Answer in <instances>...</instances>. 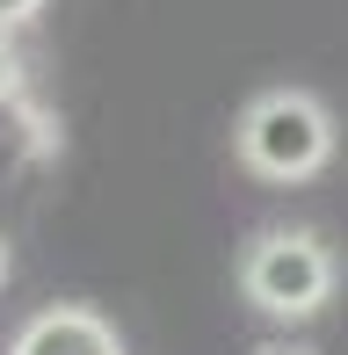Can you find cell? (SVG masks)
<instances>
[{
    "instance_id": "cell-6",
    "label": "cell",
    "mask_w": 348,
    "mask_h": 355,
    "mask_svg": "<svg viewBox=\"0 0 348 355\" xmlns=\"http://www.w3.org/2000/svg\"><path fill=\"white\" fill-rule=\"evenodd\" d=\"M254 355H320V348H305V341H261Z\"/></svg>"
},
{
    "instance_id": "cell-1",
    "label": "cell",
    "mask_w": 348,
    "mask_h": 355,
    "mask_svg": "<svg viewBox=\"0 0 348 355\" xmlns=\"http://www.w3.org/2000/svg\"><path fill=\"white\" fill-rule=\"evenodd\" d=\"M334 153V116L297 87H268L240 116V159L261 182H312Z\"/></svg>"
},
{
    "instance_id": "cell-7",
    "label": "cell",
    "mask_w": 348,
    "mask_h": 355,
    "mask_svg": "<svg viewBox=\"0 0 348 355\" xmlns=\"http://www.w3.org/2000/svg\"><path fill=\"white\" fill-rule=\"evenodd\" d=\"M0 283H8V239H0Z\"/></svg>"
},
{
    "instance_id": "cell-5",
    "label": "cell",
    "mask_w": 348,
    "mask_h": 355,
    "mask_svg": "<svg viewBox=\"0 0 348 355\" xmlns=\"http://www.w3.org/2000/svg\"><path fill=\"white\" fill-rule=\"evenodd\" d=\"M37 8H44V0H0V29H22Z\"/></svg>"
},
{
    "instance_id": "cell-2",
    "label": "cell",
    "mask_w": 348,
    "mask_h": 355,
    "mask_svg": "<svg viewBox=\"0 0 348 355\" xmlns=\"http://www.w3.org/2000/svg\"><path fill=\"white\" fill-rule=\"evenodd\" d=\"M240 283L261 312L276 319H312L327 297H334V254L312 232H261L240 261Z\"/></svg>"
},
{
    "instance_id": "cell-3",
    "label": "cell",
    "mask_w": 348,
    "mask_h": 355,
    "mask_svg": "<svg viewBox=\"0 0 348 355\" xmlns=\"http://www.w3.org/2000/svg\"><path fill=\"white\" fill-rule=\"evenodd\" d=\"M8 355H123V348H116V327H109L102 312H87V304H51V312H37L22 334H15Z\"/></svg>"
},
{
    "instance_id": "cell-4",
    "label": "cell",
    "mask_w": 348,
    "mask_h": 355,
    "mask_svg": "<svg viewBox=\"0 0 348 355\" xmlns=\"http://www.w3.org/2000/svg\"><path fill=\"white\" fill-rule=\"evenodd\" d=\"M22 87V58H15V44H8V29H0V102Z\"/></svg>"
}]
</instances>
